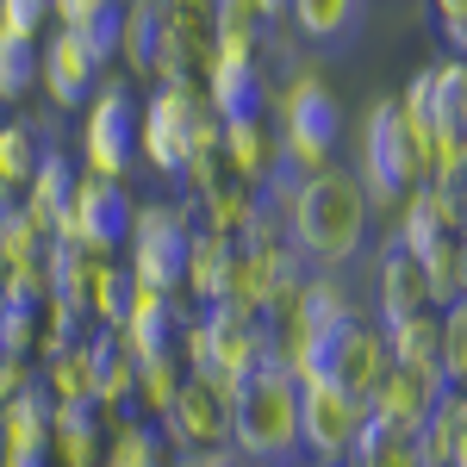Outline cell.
Segmentation results:
<instances>
[{"label":"cell","instance_id":"1","mask_svg":"<svg viewBox=\"0 0 467 467\" xmlns=\"http://www.w3.org/2000/svg\"><path fill=\"white\" fill-rule=\"evenodd\" d=\"M368 224H374V206H368V187L356 181V169L330 162L318 175H306V187L293 193L287 206V244L312 268H343L368 250Z\"/></svg>","mask_w":467,"mask_h":467},{"label":"cell","instance_id":"2","mask_svg":"<svg viewBox=\"0 0 467 467\" xmlns=\"http://www.w3.org/2000/svg\"><path fill=\"white\" fill-rule=\"evenodd\" d=\"M356 181L368 187V206L393 218L424 181H431V162H424V131L405 119L399 100H374L361 112V162Z\"/></svg>","mask_w":467,"mask_h":467},{"label":"cell","instance_id":"3","mask_svg":"<svg viewBox=\"0 0 467 467\" xmlns=\"http://www.w3.org/2000/svg\"><path fill=\"white\" fill-rule=\"evenodd\" d=\"M231 449L250 467H287L293 455H306V442H299V380L281 361H268L262 374H250L237 387Z\"/></svg>","mask_w":467,"mask_h":467},{"label":"cell","instance_id":"4","mask_svg":"<svg viewBox=\"0 0 467 467\" xmlns=\"http://www.w3.org/2000/svg\"><path fill=\"white\" fill-rule=\"evenodd\" d=\"M218 131H224V125H218V112L200 100V88L156 81L144 100H138V156L169 181H181V169H187L193 156H213Z\"/></svg>","mask_w":467,"mask_h":467},{"label":"cell","instance_id":"5","mask_svg":"<svg viewBox=\"0 0 467 467\" xmlns=\"http://www.w3.org/2000/svg\"><path fill=\"white\" fill-rule=\"evenodd\" d=\"M268 119L281 131V150L306 175H318L337 162V138H343V107L337 94L324 88L318 69H299L287 81H275V100H268Z\"/></svg>","mask_w":467,"mask_h":467},{"label":"cell","instance_id":"6","mask_svg":"<svg viewBox=\"0 0 467 467\" xmlns=\"http://www.w3.org/2000/svg\"><path fill=\"white\" fill-rule=\"evenodd\" d=\"M200 218H193V200H144L131 213V237H125V275L144 293H181V275H187V244H193Z\"/></svg>","mask_w":467,"mask_h":467},{"label":"cell","instance_id":"7","mask_svg":"<svg viewBox=\"0 0 467 467\" xmlns=\"http://www.w3.org/2000/svg\"><path fill=\"white\" fill-rule=\"evenodd\" d=\"M131 213H138V200H131L125 181H100L81 169L57 224H50V244H69V250H88V255H119L125 237H131Z\"/></svg>","mask_w":467,"mask_h":467},{"label":"cell","instance_id":"8","mask_svg":"<svg viewBox=\"0 0 467 467\" xmlns=\"http://www.w3.org/2000/svg\"><path fill=\"white\" fill-rule=\"evenodd\" d=\"M138 162V94L131 81H100L81 107V169L100 181H125Z\"/></svg>","mask_w":467,"mask_h":467},{"label":"cell","instance_id":"9","mask_svg":"<svg viewBox=\"0 0 467 467\" xmlns=\"http://www.w3.org/2000/svg\"><path fill=\"white\" fill-rule=\"evenodd\" d=\"M156 19V81L200 88L218 44V0H150Z\"/></svg>","mask_w":467,"mask_h":467},{"label":"cell","instance_id":"10","mask_svg":"<svg viewBox=\"0 0 467 467\" xmlns=\"http://www.w3.org/2000/svg\"><path fill=\"white\" fill-rule=\"evenodd\" d=\"M231 411H237V380H224V374H187L175 405L162 411V436L175 442V455L224 449L231 442Z\"/></svg>","mask_w":467,"mask_h":467},{"label":"cell","instance_id":"11","mask_svg":"<svg viewBox=\"0 0 467 467\" xmlns=\"http://www.w3.org/2000/svg\"><path fill=\"white\" fill-rule=\"evenodd\" d=\"M361 431H368V399L343 393V387H299V442L318 467H349Z\"/></svg>","mask_w":467,"mask_h":467},{"label":"cell","instance_id":"12","mask_svg":"<svg viewBox=\"0 0 467 467\" xmlns=\"http://www.w3.org/2000/svg\"><path fill=\"white\" fill-rule=\"evenodd\" d=\"M94 88H100V63H94V50H88L75 32L50 26L44 44H37V94H44L57 112H75V107H88Z\"/></svg>","mask_w":467,"mask_h":467},{"label":"cell","instance_id":"13","mask_svg":"<svg viewBox=\"0 0 467 467\" xmlns=\"http://www.w3.org/2000/svg\"><path fill=\"white\" fill-rule=\"evenodd\" d=\"M393 374V349H387V330L374 318H356L343 330H330V387L356 399H374V387Z\"/></svg>","mask_w":467,"mask_h":467},{"label":"cell","instance_id":"14","mask_svg":"<svg viewBox=\"0 0 467 467\" xmlns=\"http://www.w3.org/2000/svg\"><path fill=\"white\" fill-rule=\"evenodd\" d=\"M200 100L218 112V125H231V119L268 112L275 81H268V69H262V57H213L206 75H200Z\"/></svg>","mask_w":467,"mask_h":467},{"label":"cell","instance_id":"15","mask_svg":"<svg viewBox=\"0 0 467 467\" xmlns=\"http://www.w3.org/2000/svg\"><path fill=\"white\" fill-rule=\"evenodd\" d=\"M418 312H436L431 281H424L418 255H405L387 237L380 255H374V324H405V318H418Z\"/></svg>","mask_w":467,"mask_h":467},{"label":"cell","instance_id":"16","mask_svg":"<svg viewBox=\"0 0 467 467\" xmlns=\"http://www.w3.org/2000/svg\"><path fill=\"white\" fill-rule=\"evenodd\" d=\"M181 330H187V306H181V293H144L131 299V318H125V349L138 361L150 356H181Z\"/></svg>","mask_w":467,"mask_h":467},{"label":"cell","instance_id":"17","mask_svg":"<svg viewBox=\"0 0 467 467\" xmlns=\"http://www.w3.org/2000/svg\"><path fill=\"white\" fill-rule=\"evenodd\" d=\"M218 156H224V169L237 181H250V187H262V181L281 169V131H275V119L268 112H255V119H231L224 131H218Z\"/></svg>","mask_w":467,"mask_h":467},{"label":"cell","instance_id":"18","mask_svg":"<svg viewBox=\"0 0 467 467\" xmlns=\"http://www.w3.org/2000/svg\"><path fill=\"white\" fill-rule=\"evenodd\" d=\"M442 393H449V387H436V380L411 374V368H393V374L374 387V399H368V418H374L380 431L418 436V431H424V418H431V405H436Z\"/></svg>","mask_w":467,"mask_h":467},{"label":"cell","instance_id":"19","mask_svg":"<svg viewBox=\"0 0 467 467\" xmlns=\"http://www.w3.org/2000/svg\"><path fill=\"white\" fill-rule=\"evenodd\" d=\"M262 213H268L262 187H250V181H237V175H224L213 193H200V200H193L200 231H213V237H250Z\"/></svg>","mask_w":467,"mask_h":467},{"label":"cell","instance_id":"20","mask_svg":"<svg viewBox=\"0 0 467 467\" xmlns=\"http://www.w3.org/2000/svg\"><path fill=\"white\" fill-rule=\"evenodd\" d=\"M380 330H387L393 368H411V374H424L436 387H449V380H442V312H418V318L380 324Z\"/></svg>","mask_w":467,"mask_h":467},{"label":"cell","instance_id":"21","mask_svg":"<svg viewBox=\"0 0 467 467\" xmlns=\"http://www.w3.org/2000/svg\"><path fill=\"white\" fill-rule=\"evenodd\" d=\"M44 150L50 144L37 138L32 119H0V206H19V200H26Z\"/></svg>","mask_w":467,"mask_h":467},{"label":"cell","instance_id":"22","mask_svg":"<svg viewBox=\"0 0 467 467\" xmlns=\"http://www.w3.org/2000/svg\"><path fill=\"white\" fill-rule=\"evenodd\" d=\"M231 250H237V237H213V231H193L181 287L193 293L200 306H218V299H224V281H231Z\"/></svg>","mask_w":467,"mask_h":467},{"label":"cell","instance_id":"23","mask_svg":"<svg viewBox=\"0 0 467 467\" xmlns=\"http://www.w3.org/2000/svg\"><path fill=\"white\" fill-rule=\"evenodd\" d=\"M368 0H287V26L306 44H349Z\"/></svg>","mask_w":467,"mask_h":467},{"label":"cell","instance_id":"24","mask_svg":"<svg viewBox=\"0 0 467 467\" xmlns=\"http://www.w3.org/2000/svg\"><path fill=\"white\" fill-rule=\"evenodd\" d=\"M75 156H63V150H44V162H37V175L32 187H26V200H19V213L32 218L37 231H50L57 224V213H63V200H69V187H75Z\"/></svg>","mask_w":467,"mask_h":467},{"label":"cell","instance_id":"25","mask_svg":"<svg viewBox=\"0 0 467 467\" xmlns=\"http://www.w3.org/2000/svg\"><path fill=\"white\" fill-rule=\"evenodd\" d=\"M112 63H125L131 81L156 88V19H150V0H125L119 6V50Z\"/></svg>","mask_w":467,"mask_h":467},{"label":"cell","instance_id":"26","mask_svg":"<svg viewBox=\"0 0 467 467\" xmlns=\"http://www.w3.org/2000/svg\"><path fill=\"white\" fill-rule=\"evenodd\" d=\"M467 436V393H449L431 405V418H424V431H418V455H424V467H449L455 462V449H462Z\"/></svg>","mask_w":467,"mask_h":467},{"label":"cell","instance_id":"27","mask_svg":"<svg viewBox=\"0 0 467 467\" xmlns=\"http://www.w3.org/2000/svg\"><path fill=\"white\" fill-rule=\"evenodd\" d=\"M431 131L467 138V57L431 63Z\"/></svg>","mask_w":467,"mask_h":467},{"label":"cell","instance_id":"28","mask_svg":"<svg viewBox=\"0 0 467 467\" xmlns=\"http://www.w3.org/2000/svg\"><path fill=\"white\" fill-rule=\"evenodd\" d=\"M175 442L150 424H119L107 436V467H175Z\"/></svg>","mask_w":467,"mask_h":467},{"label":"cell","instance_id":"29","mask_svg":"<svg viewBox=\"0 0 467 467\" xmlns=\"http://www.w3.org/2000/svg\"><path fill=\"white\" fill-rule=\"evenodd\" d=\"M181 380H187V361H181V356H150V361H138V387H131V405H144L150 418H162V411L175 405Z\"/></svg>","mask_w":467,"mask_h":467},{"label":"cell","instance_id":"30","mask_svg":"<svg viewBox=\"0 0 467 467\" xmlns=\"http://www.w3.org/2000/svg\"><path fill=\"white\" fill-rule=\"evenodd\" d=\"M349 467H424V455H418V436L380 431V424L368 418V431H361V442H356V455H349Z\"/></svg>","mask_w":467,"mask_h":467},{"label":"cell","instance_id":"31","mask_svg":"<svg viewBox=\"0 0 467 467\" xmlns=\"http://www.w3.org/2000/svg\"><path fill=\"white\" fill-rule=\"evenodd\" d=\"M26 94H37V44L0 37V107H19Z\"/></svg>","mask_w":467,"mask_h":467},{"label":"cell","instance_id":"32","mask_svg":"<svg viewBox=\"0 0 467 467\" xmlns=\"http://www.w3.org/2000/svg\"><path fill=\"white\" fill-rule=\"evenodd\" d=\"M442 380L467 393V299L442 306Z\"/></svg>","mask_w":467,"mask_h":467},{"label":"cell","instance_id":"33","mask_svg":"<svg viewBox=\"0 0 467 467\" xmlns=\"http://www.w3.org/2000/svg\"><path fill=\"white\" fill-rule=\"evenodd\" d=\"M57 19H50V0H0V37H26V44H44Z\"/></svg>","mask_w":467,"mask_h":467},{"label":"cell","instance_id":"34","mask_svg":"<svg viewBox=\"0 0 467 467\" xmlns=\"http://www.w3.org/2000/svg\"><path fill=\"white\" fill-rule=\"evenodd\" d=\"M119 0H50V19L63 26V32H88L94 19H107Z\"/></svg>","mask_w":467,"mask_h":467},{"label":"cell","instance_id":"35","mask_svg":"<svg viewBox=\"0 0 467 467\" xmlns=\"http://www.w3.org/2000/svg\"><path fill=\"white\" fill-rule=\"evenodd\" d=\"M424 187H436L442 200H449V213H455V231L467 237V156L449 169V175H436V181H424Z\"/></svg>","mask_w":467,"mask_h":467},{"label":"cell","instance_id":"36","mask_svg":"<svg viewBox=\"0 0 467 467\" xmlns=\"http://www.w3.org/2000/svg\"><path fill=\"white\" fill-rule=\"evenodd\" d=\"M436 6V26H449V19H467V0H431Z\"/></svg>","mask_w":467,"mask_h":467},{"label":"cell","instance_id":"37","mask_svg":"<svg viewBox=\"0 0 467 467\" xmlns=\"http://www.w3.org/2000/svg\"><path fill=\"white\" fill-rule=\"evenodd\" d=\"M262 13H268V26H287V0H255Z\"/></svg>","mask_w":467,"mask_h":467},{"label":"cell","instance_id":"38","mask_svg":"<svg viewBox=\"0 0 467 467\" xmlns=\"http://www.w3.org/2000/svg\"><path fill=\"white\" fill-rule=\"evenodd\" d=\"M13 462V449H6V424H0V467Z\"/></svg>","mask_w":467,"mask_h":467},{"label":"cell","instance_id":"39","mask_svg":"<svg viewBox=\"0 0 467 467\" xmlns=\"http://www.w3.org/2000/svg\"><path fill=\"white\" fill-rule=\"evenodd\" d=\"M462 299H467V237H462Z\"/></svg>","mask_w":467,"mask_h":467},{"label":"cell","instance_id":"40","mask_svg":"<svg viewBox=\"0 0 467 467\" xmlns=\"http://www.w3.org/2000/svg\"><path fill=\"white\" fill-rule=\"evenodd\" d=\"M449 467H467V436H462V449H455V462H449Z\"/></svg>","mask_w":467,"mask_h":467}]
</instances>
